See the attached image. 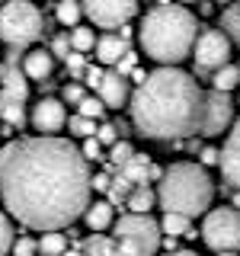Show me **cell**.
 <instances>
[{
    "instance_id": "1",
    "label": "cell",
    "mask_w": 240,
    "mask_h": 256,
    "mask_svg": "<svg viewBox=\"0 0 240 256\" xmlns=\"http://www.w3.org/2000/svg\"><path fill=\"white\" fill-rule=\"evenodd\" d=\"M90 160L64 138H20L0 148V198L32 230L70 228L90 208Z\"/></svg>"
},
{
    "instance_id": "2",
    "label": "cell",
    "mask_w": 240,
    "mask_h": 256,
    "mask_svg": "<svg viewBox=\"0 0 240 256\" xmlns=\"http://www.w3.org/2000/svg\"><path fill=\"white\" fill-rule=\"evenodd\" d=\"M132 125L154 141H182L202 134L205 90L182 68H157L132 93Z\"/></svg>"
},
{
    "instance_id": "3",
    "label": "cell",
    "mask_w": 240,
    "mask_h": 256,
    "mask_svg": "<svg viewBox=\"0 0 240 256\" xmlns=\"http://www.w3.org/2000/svg\"><path fill=\"white\" fill-rule=\"evenodd\" d=\"M198 20L182 4H157L144 13L138 26V42L157 68H180L186 58H192V48L198 38Z\"/></svg>"
},
{
    "instance_id": "4",
    "label": "cell",
    "mask_w": 240,
    "mask_h": 256,
    "mask_svg": "<svg viewBox=\"0 0 240 256\" xmlns=\"http://www.w3.org/2000/svg\"><path fill=\"white\" fill-rule=\"evenodd\" d=\"M157 198L164 214H186V218H198V214L212 212L214 198V182L202 164L192 160H176L166 166L164 180L157 186Z\"/></svg>"
},
{
    "instance_id": "5",
    "label": "cell",
    "mask_w": 240,
    "mask_h": 256,
    "mask_svg": "<svg viewBox=\"0 0 240 256\" xmlns=\"http://www.w3.org/2000/svg\"><path fill=\"white\" fill-rule=\"evenodd\" d=\"M45 32V20L29 0H6L0 6V42L6 48H29Z\"/></svg>"
},
{
    "instance_id": "6",
    "label": "cell",
    "mask_w": 240,
    "mask_h": 256,
    "mask_svg": "<svg viewBox=\"0 0 240 256\" xmlns=\"http://www.w3.org/2000/svg\"><path fill=\"white\" fill-rule=\"evenodd\" d=\"M198 234L214 253H237L240 250V208L234 205L212 208L205 214Z\"/></svg>"
},
{
    "instance_id": "7",
    "label": "cell",
    "mask_w": 240,
    "mask_h": 256,
    "mask_svg": "<svg viewBox=\"0 0 240 256\" xmlns=\"http://www.w3.org/2000/svg\"><path fill=\"white\" fill-rule=\"evenodd\" d=\"M230 54H234V42L228 38V32L205 26L196 38V48H192L196 77H212L214 70H221L224 64H230Z\"/></svg>"
},
{
    "instance_id": "8",
    "label": "cell",
    "mask_w": 240,
    "mask_h": 256,
    "mask_svg": "<svg viewBox=\"0 0 240 256\" xmlns=\"http://www.w3.org/2000/svg\"><path fill=\"white\" fill-rule=\"evenodd\" d=\"M112 234H116V240L132 244L141 256H154L160 250V244H164L160 221H154L150 214H134V212L122 214V218L112 224Z\"/></svg>"
},
{
    "instance_id": "9",
    "label": "cell",
    "mask_w": 240,
    "mask_h": 256,
    "mask_svg": "<svg viewBox=\"0 0 240 256\" xmlns=\"http://www.w3.org/2000/svg\"><path fill=\"white\" fill-rule=\"evenodd\" d=\"M84 16L100 29H122L138 13V0H80Z\"/></svg>"
},
{
    "instance_id": "10",
    "label": "cell",
    "mask_w": 240,
    "mask_h": 256,
    "mask_svg": "<svg viewBox=\"0 0 240 256\" xmlns=\"http://www.w3.org/2000/svg\"><path fill=\"white\" fill-rule=\"evenodd\" d=\"M230 125H234V100H230V93L208 90V93H205V122H202V134L214 138V134L228 132Z\"/></svg>"
},
{
    "instance_id": "11",
    "label": "cell",
    "mask_w": 240,
    "mask_h": 256,
    "mask_svg": "<svg viewBox=\"0 0 240 256\" xmlns=\"http://www.w3.org/2000/svg\"><path fill=\"white\" fill-rule=\"evenodd\" d=\"M29 125L36 128L38 134H48V138H54V134H58L61 128L68 125V109H64L61 100H54V96H45V100L36 102V109H32V116H29Z\"/></svg>"
},
{
    "instance_id": "12",
    "label": "cell",
    "mask_w": 240,
    "mask_h": 256,
    "mask_svg": "<svg viewBox=\"0 0 240 256\" xmlns=\"http://www.w3.org/2000/svg\"><path fill=\"white\" fill-rule=\"evenodd\" d=\"M221 176L224 182H230L234 189H240V118L230 125L228 138L221 148Z\"/></svg>"
},
{
    "instance_id": "13",
    "label": "cell",
    "mask_w": 240,
    "mask_h": 256,
    "mask_svg": "<svg viewBox=\"0 0 240 256\" xmlns=\"http://www.w3.org/2000/svg\"><path fill=\"white\" fill-rule=\"evenodd\" d=\"M96 96L102 100L106 109H122L132 102V86H128V77H118L116 70H106L102 84L96 86Z\"/></svg>"
},
{
    "instance_id": "14",
    "label": "cell",
    "mask_w": 240,
    "mask_h": 256,
    "mask_svg": "<svg viewBox=\"0 0 240 256\" xmlns=\"http://www.w3.org/2000/svg\"><path fill=\"white\" fill-rule=\"evenodd\" d=\"M0 93L26 102V96H29V77L22 74L20 64H0Z\"/></svg>"
},
{
    "instance_id": "15",
    "label": "cell",
    "mask_w": 240,
    "mask_h": 256,
    "mask_svg": "<svg viewBox=\"0 0 240 256\" xmlns=\"http://www.w3.org/2000/svg\"><path fill=\"white\" fill-rule=\"evenodd\" d=\"M93 52H96V58H100V64L116 68V64L125 58V52H132V48H128V42L118 36V32H106V36L96 38V48H93Z\"/></svg>"
},
{
    "instance_id": "16",
    "label": "cell",
    "mask_w": 240,
    "mask_h": 256,
    "mask_svg": "<svg viewBox=\"0 0 240 256\" xmlns=\"http://www.w3.org/2000/svg\"><path fill=\"white\" fill-rule=\"evenodd\" d=\"M54 70V54L45 52V48H32L26 52V58H22V74L29 80H48Z\"/></svg>"
},
{
    "instance_id": "17",
    "label": "cell",
    "mask_w": 240,
    "mask_h": 256,
    "mask_svg": "<svg viewBox=\"0 0 240 256\" xmlns=\"http://www.w3.org/2000/svg\"><path fill=\"white\" fill-rule=\"evenodd\" d=\"M84 221H86V228H90L93 234H102L106 228H112V224H116V205H109V202H93L90 208H86Z\"/></svg>"
},
{
    "instance_id": "18",
    "label": "cell",
    "mask_w": 240,
    "mask_h": 256,
    "mask_svg": "<svg viewBox=\"0 0 240 256\" xmlns=\"http://www.w3.org/2000/svg\"><path fill=\"white\" fill-rule=\"evenodd\" d=\"M150 170H154V164L148 160V154H134L118 173H122L132 186H148V182H154V180H150Z\"/></svg>"
},
{
    "instance_id": "19",
    "label": "cell",
    "mask_w": 240,
    "mask_h": 256,
    "mask_svg": "<svg viewBox=\"0 0 240 256\" xmlns=\"http://www.w3.org/2000/svg\"><path fill=\"white\" fill-rule=\"evenodd\" d=\"M0 118H4L6 125H13L16 132H20V128L29 122V116H26V102H22V100H13V96H4V93H0Z\"/></svg>"
},
{
    "instance_id": "20",
    "label": "cell",
    "mask_w": 240,
    "mask_h": 256,
    "mask_svg": "<svg viewBox=\"0 0 240 256\" xmlns=\"http://www.w3.org/2000/svg\"><path fill=\"white\" fill-rule=\"evenodd\" d=\"M125 205H128V212H134V214H150V208L160 205V198L150 186H134V192L128 196Z\"/></svg>"
},
{
    "instance_id": "21",
    "label": "cell",
    "mask_w": 240,
    "mask_h": 256,
    "mask_svg": "<svg viewBox=\"0 0 240 256\" xmlns=\"http://www.w3.org/2000/svg\"><path fill=\"white\" fill-rule=\"evenodd\" d=\"M208 80H212V90H218V93L237 90V86H240V64H224V68L214 70Z\"/></svg>"
},
{
    "instance_id": "22",
    "label": "cell",
    "mask_w": 240,
    "mask_h": 256,
    "mask_svg": "<svg viewBox=\"0 0 240 256\" xmlns=\"http://www.w3.org/2000/svg\"><path fill=\"white\" fill-rule=\"evenodd\" d=\"M54 16H58L61 26L77 29V26H80V16H84V6H80V0H58V6H54Z\"/></svg>"
},
{
    "instance_id": "23",
    "label": "cell",
    "mask_w": 240,
    "mask_h": 256,
    "mask_svg": "<svg viewBox=\"0 0 240 256\" xmlns=\"http://www.w3.org/2000/svg\"><path fill=\"white\" fill-rule=\"evenodd\" d=\"M160 230L166 237H189L192 234V218L186 214H164L160 218Z\"/></svg>"
},
{
    "instance_id": "24",
    "label": "cell",
    "mask_w": 240,
    "mask_h": 256,
    "mask_svg": "<svg viewBox=\"0 0 240 256\" xmlns=\"http://www.w3.org/2000/svg\"><path fill=\"white\" fill-rule=\"evenodd\" d=\"M38 253L42 256H64L68 253V237L58 234V230H45L42 240H38Z\"/></svg>"
},
{
    "instance_id": "25",
    "label": "cell",
    "mask_w": 240,
    "mask_h": 256,
    "mask_svg": "<svg viewBox=\"0 0 240 256\" xmlns=\"http://www.w3.org/2000/svg\"><path fill=\"white\" fill-rule=\"evenodd\" d=\"M68 132L74 134V138H96V132H100V122H96V118H86V116H70L68 118Z\"/></svg>"
},
{
    "instance_id": "26",
    "label": "cell",
    "mask_w": 240,
    "mask_h": 256,
    "mask_svg": "<svg viewBox=\"0 0 240 256\" xmlns=\"http://www.w3.org/2000/svg\"><path fill=\"white\" fill-rule=\"evenodd\" d=\"M221 29L228 32V38L234 45H240V6L230 4V6H224V10H221Z\"/></svg>"
},
{
    "instance_id": "27",
    "label": "cell",
    "mask_w": 240,
    "mask_h": 256,
    "mask_svg": "<svg viewBox=\"0 0 240 256\" xmlns=\"http://www.w3.org/2000/svg\"><path fill=\"white\" fill-rule=\"evenodd\" d=\"M132 192H134V186L125 180L122 173H116V176H112V186H109V192H106V196H109L106 202H109V205H125Z\"/></svg>"
},
{
    "instance_id": "28",
    "label": "cell",
    "mask_w": 240,
    "mask_h": 256,
    "mask_svg": "<svg viewBox=\"0 0 240 256\" xmlns=\"http://www.w3.org/2000/svg\"><path fill=\"white\" fill-rule=\"evenodd\" d=\"M70 45H74V52H80V54L93 52V48H96V36H93V29H90V26H77L74 32H70Z\"/></svg>"
},
{
    "instance_id": "29",
    "label": "cell",
    "mask_w": 240,
    "mask_h": 256,
    "mask_svg": "<svg viewBox=\"0 0 240 256\" xmlns=\"http://www.w3.org/2000/svg\"><path fill=\"white\" fill-rule=\"evenodd\" d=\"M109 244H112V237H106V234H90L84 240V256H106L109 253Z\"/></svg>"
},
{
    "instance_id": "30",
    "label": "cell",
    "mask_w": 240,
    "mask_h": 256,
    "mask_svg": "<svg viewBox=\"0 0 240 256\" xmlns=\"http://www.w3.org/2000/svg\"><path fill=\"white\" fill-rule=\"evenodd\" d=\"M132 157H134V148H132V144H128L125 138L118 141V144H112V148H109V164L116 166V170H122V166H125Z\"/></svg>"
},
{
    "instance_id": "31",
    "label": "cell",
    "mask_w": 240,
    "mask_h": 256,
    "mask_svg": "<svg viewBox=\"0 0 240 256\" xmlns=\"http://www.w3.org/2000/svg\"><path fill=\"white\" fill-rule=\"evenodd\" d=\"M13 221H10V214H4L0 212V256H6V253H13Z\"/></svg>"
},
{
    "instance_id": "32",
    "label": "cell",
    "mask_w": 240,
    "mask_h": 256,
    "mask_svg": "<svg viewBox=\"0 0 240 256\" xmlns=\"http://www.w3.org/2000/svg\"><path fill=\"white\" fill-rule=\"evenodd\" d=\"M77 112H80V116H86V118H96V122H100L102 112H106V106H102V100L93 93V96H86V100L77 106Z\"/></svg>"
},
{
    "instance_id": "33",
    "label": "cell",
    "mask_w": 240,
    "mask_h": 256,
    "mask_svg": "<svg viewBox=\"0 0 240 256\" xmlns=\"http://www.w3.org/2000/svg\"><path fill=\"white\" fill-rule=\"evenodd\" d=\"M118 125H112V122H102L100 125V132H96V138H100V144H106V148H112V144H118L122 138H118Z\"/></svg>"
},
{
    "instance_id": "34",
    "label": "cell",
    "mask_w": 240,
    "mask_h": 256,
    "mask_svg": "<svg viewBox=\"0 0 240 256\" xmlns=\"http://www.w3.org/2000/svg\"><path fill=\"white\" fill-rule=\"evenodd\" d=\"M48 52H52L54 58L68 61V54L74 52V45H70V36H54V38H52V48H48Z\"/></svg>"
},
{
    "instance_id": "35",
    "label": "cell",
    "mask_w": 240,
    "mask_h": 256,
    "mask_svg": "<svg viewBox=\"0 0 240 256\" xmlns=\"http://www.w3.org/2000/svg\"><path fill=\"white\" fill-rule=\"evenodd\" d=\"M80 154H84L86 160H109L106 154H102L100 138H86V141H84V148H80Z\"/></svg>"
},
{
    "instance_id": "36",
    "label": "cell",
    "mask_w": 240,
    "mask_h": 256,
    "mask_svg": "<svg viewBox=\"0 0 240 256\" xmlns=\"http://www.w3.org/2000/svg\"><path fill=\"white\" fill-rule=\"evenodd\" d=\"M38 253V240H32V237H20L13 244V256H36Z\"/></svg>"
},
{
    "instance_id": "37",
    "label": "cell",
    "mask_w": 240,
    "mask_h": 256,
    "mask_svg": "<svg viewBox=\"0 0 240 256\" xmlns=\"http://www.w3.org/2000/svg\"><path fill=\"white\" fill-rule=\"evenodd\" d=\"M86 96H90V93H86L80 84H68V86H64V102H70V106H80Z\"/></svg>"
},
{
    "instance_id": "38",
    "label": "cell",
    "mask_w": 240,
    "mask_h": 256,
    "mask_svg": "<svg viewBox=\"0 0 240 256\" xmlns=\"http://www.w3.org/2000/svg\"><path fill=\"white\" fill-rule=\"evenodd\" d=\"M134 68H138V54H134V52H125V58L116 64V74L118 77H132Z\"/></svg>"
},
{
    "instance_id": "39",
    "label": "cell",
    "mask_w": 240,
    "mask_h": 256,
    "mask_svg": "<svg viewBox=\"0 0 240 256\" xmlns=\"http://www.w3.org/2000/svg\"><path fill=\"white\" fill-rule=\"evenodd\" d=\"M64 64H68V70H70L74 77H84V70H86V58H84L80 52H70V54H68V61H64Z\"/></svg>"
},
{
    "instance_id": "40",
    "label": "cell",
    "mask_w": 240,
    "mask_h": 256,
    "mask_svg": "<svg viewBox=\"0 0 240 256\" xmlns=\"http://www.w3.org/2000/svg\"><path fill=\"white\" fill-rule=\"evenodd\" d=\"M102 77H106V70H102V68H90V64H86V70H84V84L86 86H93V90H96V86L102 84Z\"/></svg>"
},
{
    "instance_id": "41",
    "label": "cell",
    "mask_w": 240,
    "mask_h": 256,
    "mask_svg": "<svg viewBox=\"0 0 240 256\" xmlns=\"http://www.w3.org/2000/svg\"><path fill=\"white\" fill-rule=\"evenodd\" d=\"M202 166H221V150L218 148H205L202 150Z\"/></svg>"
},
{
    "instance_id": "42",
    "label": "cell",
    "mask_w": 240,
    "mask_h": 256,
    "mask_svg": "<svg viewBox=\"0 0 240 256\" xmlns=\"http://www.w3.org/2000/svg\"><path fill=\"white\" fill-rule=\"evenodd\" d=\"M109 186H112V176L109 173H96L93 176V189L96 192H109Z\"/></svg>"
},
{
    "instance_id": "43",
    "label": "cell",
    "mask_w": 240,
    "mask_h": 256,
    "mask_svg": "<svg viewBox=\"0 0 240 256\" xmlns=\"http://www.w3.org/2000/svg\"><path fill=\"white\" fill-rule=\"evenodd\" d=\"M144 80H148V70H141V68H134V70H132V84H138V86H141V84H144Z\"/></svg>"
},
{
    "instance_id": "44",
    "label": "cell",
    "mask_w": 240,
    "mask_h": 256,
    "mask_svg": "<svg viewBox=\"0 0 240 256\" xmlns=\"http://www.w3.org/2000/svg\"><path fill=\"white\" fill-rule=\"evenodd\" d=\"M173 256H198V253H196V250H176Z\"/></svg>"
},
{
    "instance_id": "45",
    "label": "cell",
    "mask_w": 240,
    "mask_h": 256,
    "mask_svg": "<svg viewBox=\"0 0 240 256\" xmlns=\"http://www.w3.org/2000/svg\"><path fill=\"white\" fill-rule=\"evenodd\" d=\"M64 256H84V250H68Z\"/></svg>"
},
{
    "instance_id": "46",
    "label": "cell",
    "mask_w": 240,
    "mask_h": 256,
    "mask_svg": "<svg viewBox=\"0 0 240 256\" xmlns=\"http://www.w3.org/2000/svg\"><path fill=\"white\" fill-rule=\"evenodd\" d=\"M214 4H221V6H230V0H214Z\"/></svg>"
},
{
    "instance_id": "47",
    "label": "cell",
    "mask_w": 240,
    "mask_h": 256,
    "mask_svg": "<svg viewBox=\"0 0 240 256\" xmlns=\"http://www.w3.org/2000/svg\"><path fill=\"white\" fill-rule=\"evenodd\" d=\"M214 256H240V253H214Z\"/></svg>"
},
{
    "instance_id": "48",
    "label": "cell",
    "mask_w": 240,
    "mask_h": 256,
    "mask_svg": "<svg viewBox=\"0 0 240 256\" xmlns=\"http://www.w3.org/2000/svg\"><path fill=\"white\" fill-rule=\"evenodd\" d=\"M180 4H198V0H180Z\"/></svg>"
},
{
    "instance_id": "49",
    "label": "cell",
    "mask_w": 240,
    "mask_h": 256,
    "mask_svg": "<svg viewBox=\"0 0 240 256\" xmlns=\"http://www.w3.org/2000/svg\"><path fill=\"white\" fill-rule=\"evenodd\" d=\"M0 4H6V0H0Z\"/></svg>"
},
{
    "instance_id": "50",
    "label": "cell",
    "mask_w": 240,
    "mask_h": 256,
    "mask_svg": "<svg viewBox=\"0 0 240 256\" xmlns=\"http://www.w3.org/2000/svg\"><path fill=\"white\" fill-rule=\"evenodd\" d=\"M166 256H173V253H166Z\"/></svg>"
},
{
    "instance_id": "51",
    "label": "cell",
    "mask_w": 240,
    "mask_h": 256,
    "mask_svg": "<svg viewBox=\"0 0 240 256\" xmlns=\"http://www.w3.org/2000/svg\"><path fill=\"white\" fill-rule=\"evenodd\" d=\"M0 138H4V134H0Z\"/></svg>"
},
{
    "instance_id": "52",
    "label": "cell",
    "mask_w": 240,
    "mask_h": 256,
    "mask_svg": "<svg viewBox=\"0 0 240 256\" xmlns=\"http://www.w3.org/2000/svg\"><path fill=\"white\" fill-rule=\"evenodd\" d=\"M237 6H240V4H237Z\"/></svg>"
}]
</instances>
